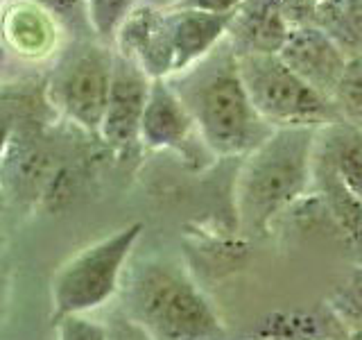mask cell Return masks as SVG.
<instances>
[{"mask_svg":"<svg viewBox=\"0 0 362 340\" xmlns=\"http://www.w3.org/2000/svg\"><path fill=\"white\" fill-rule=\"evenodd\" d=\"M118 300L120 315L147 340H226L211 298L173 256H132Z\"/></svg>","mask_w":362,"mask_h":340,"instance_id":"cell-1","label":"cell"},{"mask_svg":"<svg viewBox=\"0 0 362 340\" xmlns=\"http://www.w3.org/2000/svg\"><path fill=\"white\" fill-rule=\"evenodd\" d=\"M168 82L186 105L204 145L215 159H243L274 132L254 109L238 55L226 41Z\"/></svg>","mask_w":362,"mask_h":340,"instance_id":"cell-2","label":"cell"},{"mask_svg":"<svg viewBox=\"0 0 362 340\" xmlns=\"http://www.w3.org/2000/svg\"><path fill=\"white\" fill-rule=\"evenodd\" d=\"M317 132L308 128L274 130L243 157L235 175V218L247 236H267L315 186Z\"/></svg>","mask_w":362,"mask_h":340,"instance_id":"cell-3","label":"cell"},{"mask_svg":"<svg viewBox=\"0 0 362 340\" xmlns=\"http://www.w3.org/2000/svg\"><path fill=\"white\" fill-rule=\"evenodd\" d=\"M113 57V45L98 37L71 39L43 75L45 96L57 116L93 139L107 109Z\"/></svg>","mask_w":362,"mask_h":340,"instance_id":"cell-4","label":"cell"},{"mask_svg":"<svg viewBox=\"0 0 362 340\" xmlns=\"http://www.w3.org/2000/svg\"><path fill=\"white\" fill-rule=\"evenodd\" d=\"M143 222L124 225L82 247L52 277V320L64 315H88L113 298L134 249L143 236Z\"/></svg>","mask_w":362,"mask_h":340,"instance_id":"cell-5","label":"cell"},{"mask_svg":"<svg viewBox=\"0 0 362 340\" xmlns=\"http://www.w3.org/2000/svg\"><path fill=\"white\" fill-rule=\"evenodd\" d=\"M252 105L272 130H322L339 120L337 107L301 79L279 55L238 57Z\"/></svg>","mask_w":362,"mask_h":340,"instance_id":"cell-6","label":"cell"},{"mask_svg":"<svg viewBox=\"0 0 362 340\" xmlns=\"http://www.w3.org/2000/svg\"><path fill=\"white\" fill-rule=\"evenodd\" d=\"M141 145L154 152H175L192 166H206L209 159H215L168 79H152L141 123Z\"/></svg>","mask_w":362,"mask_h":340,"instance_id":"cell-7","label":"cell"},{"mask_svg":"<svg viewBox=\"0 0 362 340\" xmlns=\"http://www.w3.org/2000/svg\"><path fill=\"white\" fill-rule=\"evenodd\" d=\"M152 79L132 60L116 52L113 75L102 116L98 141L118 157H127L141 145V123Z\"/></svg>","mask_w":362,"mask_h":340,"instance_id":"cell-8","label":"cell"},{"mask_svg":"<svg viewBox=\"0 0 362 340\" xmlns=\"http://www.w3.org/2000/svg\"><path fill=\"white\" fill-rule=\"evenodd\" d=\"M71 41L52 14L34 0H7L0 14V45L28 66L52 64Z\"/></svg>","mask_w":362,"mask_h":340,"instance_id":"cell-9","label":"cell"},{"mask_svg":"<svg viewBox=\"0 0 362 340\" xmlns=\"http://www.w3.org/2000/svg\"><path fill=\"white\" fill-rule=\"evenodd\" d=\"M165 11L139 3L124 16L111 43L113 50L132 60L150 79H170L175 75Z\"/></svg>","mask_w":362,"mask_h":340,"instance_id":"cell-10","label":"cell"},{"mask_svg":"<svg viewBox=\"0 0 362 340\" xmlns=\"http://www.w3.org/2000/svg\"><path fill=\"white\" fill-rule=\"evenodd\" d=\"M279 57L313 89L333 100L346 68V55L315 26H292Z\"/></svg>","mask_w":362,"mask_h":340,"instance_id":"cell-11","label":"cell"},{"mask_svg":"<svg viewBox=\"0 0 362 340\" xmlns=\"http://www.w3.org/2000/svg\"><path fill=\"white\" fill-rule=\"evenodd\" d=\"M290 30L286 0H245L229 16L224 41L238 57L279 55Z\"/></svg>","mask_w":362,"mask_h":340,"instance_id":"cell-12","label":"cell"},{"mask_svg":"<svg viewBox=\"0 0 362 340\" xmlns=\"http://www.w3.org/2000/svg\"><path fill=\"white\" fill-rule=\"evenodd\" d=\"M315 170L331 175L351 198L362 202V130L335 120L317 132Z\"/></svg>","mask_w":362,"mask_h":340,"instance_id":"cell-13","label":"cell"},{"mask_svg":"<svg viewBox=\"0 0 362 340\" xmlns=\"http://www.w3.org/2000/svg\"><path fill=\"white\" fill-rule=\"evenodd\" d=\"M165 21L175 75L211 55L226 39V28H229V16L204 14V11L181 7L168 9Z\"/></svg>","mask_w":362,"mask_h":340,"instance_id":"cell-14","label":"cell"},{"mask_svg":"<svg viewBox=\"0 0 362 340\" xmlns=\"http://www.w3.org/2000/svg\"><path fill=\"white\" fill-rule=\"evenodd\" d=\"M62 120L45 96V77H18L0 82V157L21 125Z\"/></svg>","mask_w":362,"mask_h":340,"instance_id":"cell-15","label":"cell"},{"mask_svg":"<svg viewBox=\"0 0 362 340\" xmlns=\"http://www.w3.org/2000/svg\"><path fill=\"white\" fill-rule=\"evenodd\" d=\"M305 23L322 30L346 60L362 57V0H313Z\"/></svg>","mask_w":362,"mask_h":340,"instance_id":"cell-16","label":"cell"},{"mask_svg":"<svg viewBox=\"0 0 362 340\" xmlns=\"http://www.w3.org/2000/svg\"><path fill=\"white\" fill-rule=\"evenodd\" d=\"M315 188L320 191V198L324 200L328 213H333L342 234L362 249V202L351 198L331 175L322 170H315Z\"/></svg>","mask_w":362,"mask_h":340,"instance_id":"cell-17","label":"cell"},{"mask_svg":"<svg viewBox=\"0 0 362 340\" xmlns=\"http://www.w3.org/2000/svg\"><path fill=\"white\" fill-rule=\"evenodd\" d=\"M339 120H346L362 130V57L349 60L342 79L333 94Z\"/></svg>","mask_w":362,"mask_h":340,"instance_id":"cell-18","label":"cell"},{"mask_svg":"<svg viewBox=\"0 0 362 340\" xmlns=\"http://www.w3.org/2000/svg\"><path fill=\"white\" fill-rule=\"evenodd\" d=\"M48 14H52L66 30L68 39H90L95 37L88 16L86 0H34Z\"/></svg>","mask_w":362,"mask_h":340,"instance_id":"cell-19","label":"cell"},{"mask_svg":"<svg viewBox=\"0 0 362 340\" xmlns=\"http://www.w3.org/2000/svg\"><path fill=\"white\" fill-rule=\"evenodd\" d=\"M86 3L95 37L105 43H113L116 30L120 28L124 16L139 5V0H86Z\"/></svg>","mask_w":362,"mask_h":340,"instance_id":"cell-20","label":"cell"},{"mask_svg":"<svg viewBox=\"0 0 362 340\" xmlns=\"http://www.w3.org/2000/svg\"><path fill=\"white\" fill-rule=\"evenodd\" d=\"M52 322L57 340H109V324L90 315H64Z\"/></svg>","mask_w":362,"mask_h":340,"instance_id":"cell-21","label":"cell"},{"mask_svg":"<svg viewBox=\"0 0 362 340\" xmlns=\"http://www.w3.org/2000/svg\"><path fill=\"white\" fill-rule=\"evenodd\" d=\"M243 3L245 0H179L177 7L195 9V11H204V14H215V16H231Z\"/></svg>","mask_w":362,"mask_h":340,"instance_id":"cell-22","label":"cell"},{"mask_svg":"<svg viewBox=\"0 0 362 340\" xmlns=\"http://www.w3.org/2000/svg\"><path fill=\"white\" fill-rule=\"evenodd\" d=\"M109 340H147V338L132 322H127L122 315H118L116 322L109 324Z\"/></svg>","mask_w":362,"mask_h":340,"instance_id":"cell-23","label":"cell"},{"mask_svg":"<svg viewBox=\"0 0 362 340\" xmlns=\"http://www.w3.org/2000/svg\"><path fill=\"white\" fill-rule=\"evenodd\" d=\"M141 5H150V7H156V9H173L179 5V0H139Z\"/></svg>","mask_w":362,"mask_h":340,"instance_id":"cell-24","label":"cell"},{"mask_svg":"<svg viewBox=\"0 0 362 340\" xmlns=\"http://www.w3.org/2000/svg\"><path fill=\"white\" fill-rule=\"evenodd\" d=\"M240 340H290V338H283V336H272V334H263V332H256L254 336H247Z\"/></svg>","mask_w":362,"mask_h":340,"instance_id":"cell-25","label":"cell"},{"mask_svg":"<svg viewBox=\"0 0 362 340\" xmlns=\"http://www.w3.org/2000/svg\"><path fill=\"white\" fill-rule=\"evenodd\" d=\"M7 62H9V55H7V50L0 45V75L5 73V66H7Z\"/></svg>","mask_w":362,"mask_h":340,"instance_id":"cell-26","label":"cell"},{"mask_svg":"<svg viewBox=\"0 0 362 340\" xmlns=\"http://www.w3.org/2000/svg\"><path fill=\"white\" fill-rule=\"evenodd\" d=\"M7 196H5V188H3V181H0V215L5 213V209H7Z\"/></svg>","mask_w":362,"mask_h":340,"instance_id":"cell-27","label":"cell"},{"mask_svg":"<svg viewBox=\"0 0 362 340\" xmlns=\"http://www.w3.org/2000/svg\"><path fill=\"white\" fill-rule=\"evenodd\" d=\"M3 304H5V288L0 286V313H3Z\"/></svg>","mask_w":362,"mask_h":340,"instance_id":"cell-28","label":"cell"},{"mask_svg":"<svg viewBox=\"0 0 362 340\" xmlns=\"http://www.w3.org/2000/svg\"><path fill=\"white\" fill-rule=\"evenodd\" d=\"M5 236H3V232H0V256H3V252H5Z\"/></svg>","mask_w":362,"mask_h":340,"instance_id":"cell-29","label":"cell"},{"mask_svg":"<svg viewBox=\"0 0 362 340\" xmlns=\"http://www.w3.org/2000/svg\"><path fill=\"white\" fill-rule=\"evenodd\" d=\"M317 340H342V338H335V336H324V338H317Z\"/></svg>","mask_w":362,"mask_h":340,"instance_id":"cell-30","label":"cell"},{"mask_svg":"<svg viewBox=\"0 0 362 340\" xmlns=\"http://www.w3.org/2000/svg\"><path fill=\"white\" fill-rule=\"evenodd\" d=\"M5 3H7V0H0V14H3V7H5Z\"/></svg>","mask_w":362,"mask_h":340,"instance_id":"cell-31","label":"cell"}]
</instances>
